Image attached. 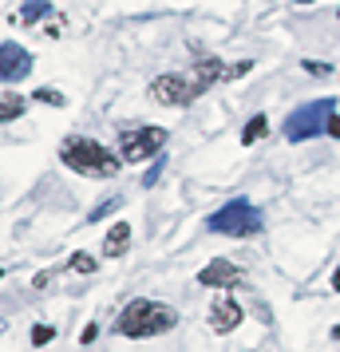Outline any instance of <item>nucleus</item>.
Wrapping results in <instances>:
<instances>
[{"label": "nucleus", "instance_id": "1", "mask_svg": "<svg viewBox=\"0 0 340 352\" xmlns=\"http://www.w3.org/2000/svg\"><path fill=\"white\" fill-rule=\"evenodd\" d=\"M174 324H179V313H174L170 305L139 297V301H131L127 309L119 313L115 333L131 336V340H146V336H159V333H166V329H174Z\"/></svg>", "mask_w": 340, "mask_h": 352}, {"label": "nucleus", "instance_id": "2", "mask_svg": "<svg viewBox=\"0 0 340 352\" xmlns=\"http://www.w3.org/2000/svg\"><path fill=\"white\" fill-rule=\"evenodd\" d=\"M60 159H64L71 170H80V175H87V178H115L119 166H123L119 151H107L103 143L83 139V135H67L64 146H60Z\"/></svg>", "mask_w": 340, "mask_h": 352}, {"label": "nucleus", "instance_id": "3", "mask_svg": "<svg viewBox=\"0 0 340 352\" xmlns=\"http://www.w3.org/2000/svg\"><path fill=\"white\" fill-rule=\"evenodd\" d=\"M206 230L226 234V238H253V234H261V214L249 198H234L218 214L206 218Z\"/></svg>", "mask_w": 340, "mask_h": 352}, {"label": "nucleus", "instance_id": "4", "mask_svg": "<svg viewBox=\"0 0 340 352\" xmlns=\"http://www.w3.org/2000/svg\"><path fill=\"white\" fill-rule=\"evenodd\" d=\"M332 115H337V103H332V99H313V103H301V107L285 119V139H289V143L317 139V135L328 127V119H332Z\"/></svg>", "mask_w": 340, "mask_h": 352}, {"label": "nucleus", "instance_id": "5", "mask_svg": "<svg viewBox=\"0 0 340 352\" xmlns=\"http://www.w3.org/2000/svg\"><path fill=\"white\" fill-rule=\"evenodd\" d=\"M162 146H166V127H135L119 135V159L123 162L162 159Z\"/></svg>", "mask_w": 340, "mask_h": 352}, {"label": "nucleus", "instance_id": "6", "mask_svg": "<svg viewBox=\"0 0 340 352\" xmlns=\"http://www.w3.org/2000/svg\"><path fill=\"white\" fill-rule=\"evenodd\" d=\"M146 96L155 99V103H162V107H182V103H190L194 99V87H190V80H182V76H159V80H150V91Z\"/></svg>", "mask_w": 340, "mask_h": 352}, {"label": "nucleus", "instance_id": "7", "mask_svg": "<svg viewBox=\"0 0 340 352\" xmlns=\"http://www.w3.org/2000/svg\"><path fill=\"white\" fill-rule=\"evenodd\" d=\"M32 72V56L20 44H0V83H20Z\"/></svg>", "mask_w": 340, "mask_h": 352}, {"label": "nucleus", "instance_id": "8", "mask_svg": "<svg viewBox=\"0 0 340 352\" xmlns=\"http://www.w3.org/2000/svg\"><path fill=\"white\" fill-rule=\"evenodd\" d=\"M198 281L206 289H234V285H242V270L234 265V261H226V257H214L210 265H202V273H198Z\"/></svg>", "mask_w": 340, "mask_h": 352}, {"label": "nucleus", "instance_id": "9", "mask_svg": "<svg viewBox=\"0 0 340 352\" xmlns=\"http://www.w3.org/2000/svg\"><path fill=\"white\" fill-rule=\"evenodd\" d=\"M238 324H242V305L234 301L229 293L214 297V305H210V329L214 333H234Z\"/></svg>", "mask_w": 340, "mask_h": 352}, {"label": "nucleus", "instance_id": "10", "mask_svg": "<svg viewBox=\"0 0 340 352\" xmlns=\"http://www.w3.org/2000/svg\"><path fill=\"white\" fill-rule=\"evenodd\" d=\"M131 245V222H115L103 238V257H123Z\"/></svg>", "mask_w": 340, "mask_h": 352}, {"label": "nucleus", "instance_id": "11", "mask_svg": "<svg viewBox=\"0 0 340 352\" xmlns=\"http://www.w3.org/2000/svg\"><path fill=\"white\" fill-rule=\"evenodd\" d=\"M20 115H24V99H20L16 91H4V96H0V123H12Z\"/></svg>", "mask_w": 340, "mask_h": 352}, {"label": "nucleus", "instance_id": "12", "mask_svg": "<svg viewBox=\"0 0 340 352\" xmlns=\"http://www.w3.org/2000/svg\"><path fill=\"white\" fill-rule=\"evenodd\" d=\"M269 135V123H265V115H253L249 123L242 127V143L249 146V143H258V139H265Z\"/></svg>", "mask_w": 340, "mask_h": 352}, {"label": "nucleus", "instance_id": "13", "mask_svg": "<svg viewBox=\"0 0 340 352\" xmlns=\"http://www.w3.org/2000/svg\"><path fill=\"white\" fill-rule=\"evenodd\" d=\"M44 12H48V4H44V0H28V4H24V12L16 16V24H28V28H36V20L44 16Z\"/></svg>", "mask_w": 340, "mask_h": 352}, {"label": "nucleus", "instance_id": "14", "mask_svg": "<svg viewBox=\"0 0 340 352\" xmlns=\"http://www.w3.org/2000/svg\"><path fill=\"white\" fill-rule=\"evenodd\" d=\"M67 265H71L76 273H95V270H99V261H95L91 254H76L71 261H67Z\"/></svg>", "mask_w": 340, "mask_h": 352}, {"label": "nucleus", "instance_id": "15", "mask_svg": "<svg viewBox=\"0 0 340 352\" xmlns=\"http://www.w3.org/2000/svg\"><path fill=\"white\" fill-rule=\"evenodd\" d=\"M36 99H40V103H52V107H64L67 99L60 96V91H52V87H40V91H36Z\"/></svg>", "mask_w": 340, "mask_h": 352}, {"label": "nucleus", "instance_id": "16", "mask_svg": "<svg viewBox=\"0 0 340 352\" xmlns=\"http://www.w3.org/2000/svg\"><path fill=\"white\" fill-rule=\"evenodd\" d=\"M52 336H56V329H52V324H36V329H32V344H48Z\"/></svg>", "mask_w": 340, "mask_h": 352}, {"label": "nucleus", "instance_id": "17", "mask_svg": "<svg viewBox=\"0 0 340 352\" xmlns=\"http://www.w3.org/2000/svg\"><path fill=\"white\" fill-rule=\"evenodd\" d=\"M115 206H119V198H111V202H103V206H95V214H91V222H99L103 214H111Z\"/></svg>", "mask_w": 340, "mask_h": 352}, {"label": "nucleus", "instance_id": "18", "mask_svg": "<svg viewBox=\"0 0 340 352\" xmlns=\"http://www.w3.org/2000/svg\"><path fill=\"white\" fill-rule=\"evenodd\" d=\"M324 135H332V139H340V115H332V119H328V127H324Z\"/></svg>", "mask_w": 340, "mask_h": 352}, {"label": "nucleus", "instance_id": "19", "mask_svg": "<svg viewBox=\"0 0 340 352\" xmlns=\"http://www.w3.org/2000/svg\"><path fill=\"white\" fill-rule=\"evenodd\" d=\"M305 72H313V76H328V64H313V60H305Z\"/></svg>", "mask_w": 340, "mask_h": 352}, {"label": "nucleus", "instance_id": "20", "mask_svg": "<svg viewBox=\"0 0 340 352\" xmlns=\"http://www.w3.org/2000/svg\"><path fill=\"white\" fill-rule=\"evenodd\" d=\"M159 170H162V159L155 162V166H150V175H146V182H143V186H155V182H159Z\"/></svg>", "mask_w": 340, "mask_h": 352}, {"label": "nucleus", "instance_id": "21", "mask_svg": "<svg viewBox=\"0 0 340 352\" xmlns=\"http://www.w3.org/2000/svg\"><path fill=\"white\" fill-rule=\"evenodd\" d=\"M95 333H99L95 324H87V329H83V336H80V344H91V340H95Z\"/></svg>", "mask_w": 340, "mask_h": 352}, {"label": "nucleus", "instance_id": "22", "mask_svg": "<svg viewBox=\"0 0 340 352\" xmlns=\"http://www.w3.org/2000/svg\"><path fill=\"white\" fill-rule=\"evenodd\" d=\"M332 289H337V293H340V270L332 273Z\"/></svg>", "mask_w": 340, "mask_h": 352}, {"label": "nucleus", "instance_id": "23", "mask_svg": "<svg viewBox=\"0 0 340 352\" xmlns=\"http://www.w3.org/2000/svg\"><path fill=\"white\" fill-rule=\"evenodd\" d=\"M332 340H340V324H337V329H332Z\"/></svg>", "mask_w": 340, "mask_h": 352}, {"label": "nucleus", "instance_id": "24", "mask_svg": "<svg viewBox=\"0 0 340 352\" xmlns=\"http://www.w3.org/2000/svg\"><path fill=\"white\" fill-rule=\"evenodd\" d=\"M0 333H8V320H0Z\"/></svg>", "mask_w": 340, "mask_h": 352}, {"label": "nucleus", "instance_id": "25", "mask_svg": "<svg viewBox=\"0 0 340 352\" xmlns=\"http://www.w3.org/2000/svg\"><path fill=\"white\" fill-rule=\"evenodd\" d=\"M297 4H313V0H297Z\"/></svg>", "mask_w": 340, "mask_h": 352}, {"label": "nucleus", "instance_id": "26", "mask_svg": "<svg viewBox=\"0 0 340 352\" xmlns=\"http://www.w3.org/2000/svg\"><path fill=\"white\" fill-rule=\"evenodd\" d=\"M0 277H4V270H0Z\"/></svg>", "mask_w": 340, "mask_h": 352}, {"label": "nucleus", "instance_id": "27", "mask_svg": "<svg viewBox=\"0 0 340 352\" xmlns=\"http://www.w3.org/2000/svg\"><path fill=\"white\" fill-rule=\"evenodd\" d=\"M337 16H340V8H337Z\"/></svg>", "mask_w": 340, "mask_h": 352}]
</instances>
